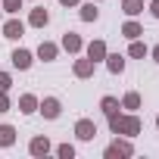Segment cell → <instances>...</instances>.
Segmentation results:
<instances>
[{"label":"cell","mask_w":159,"mask_h":159,"mask_svg":"<svg viewBox=\"0 0 159 159\" xmlns=\"http://www.w3.org/2000/svg\"><path fill=\"white\" fill-rule=\"evenodd\" d=\"M109 128H112V134L134 137V134H140V119L137 116H119V112H112L109 116Z\"/></svg>","instance_id":"obj_1"},{"label":"cell","mask_w":159,"mask_h":159,"mask_svg":"<svg viewBox=\"0 0 159 159\" xmlns=\"http://www.w3.org/2000/svg\"><path fill=\"white\" fill-rule=\"evenodd\" d=\"M75 134L81 137V140H94V134H97V122H94V119H78Z\"/></svg>","instance_id":"obj_2"},{"label":"cell","mask_w":159,"mask_h":159,"mask_svg":"<svg viewBox=\"0 0 159 159\" xmlns=\"http://www.w3.org/2000/svg\"><path fill=\"white\" fill-rule=\"evenodd\" d=\"M134 153V147L128 143V140H116V143H109L106 147V159H116V156H131Z\"/></svg>","instance_id":"obj_3"},{"label":"cell","mask_w":159,"mask_h":159,"mask_svg":"<svg viewBox=\"0 0 159 159\" xmlns=\"http://www.w3.org/2000/svg\"><path fill=\"white\" fill-rule=\"evenodd\" d=\"M3 34H7V38H13V41H19V38L25 34V25H22L19 19H10V22L3 25Z\"/></svg>","instance_id":"obj_4"},{"label":"cell","mask_w":159,"mask_h":159,"mask_svg":"<svg viewBox=\"0 0 159 159\" xmlns=\"http://www.w3.org/2000/svg\"><path fill=\"white\" fill-rule=\"evenodd\" d=\"M59 109H62V106H59V100H56V97H47V100L41 103V112H44L47 119H56V116H59Z\"/></svg>","instance_id":"obj_5"},{"label":"cell","mask_w":159,"mask_h":159,"mask_svg":"<svg viewBox=\"0 0 159 159\" xmlns=\"http://www.w3.org/2000/svg\"><path fill=\"white\" fill-rule=\"evenodd\" d=\"M28 150H31V156H47V153H50V140H47V137H34V140L28 143Z\"/></svg>","instance_id":"obj_6"},{"label":"cell","mask_w":159,"mask_h":159,"mask_svg":"<svg viewBox=\"0 0 159 159\" xmlns=\"http://www.w3.org/2000/svg\"><path fill=\"white\" fill-rule=\"evenodd\" d=\"M75 75H78V78H91V75H94V59H91V56H88V59H78V62H75Z\"/></svg>","instance_id":"obj_7"},{"label":"cell","mask_w":159,"mask_h":159,"mask_svg":"<svg viewBox=\"0 0 159 159\" xmlns=\"http://www.w3.org/2000/svg\"><path fill=\"white\" fill-rule=\"evenodd\" d=\"M88 56H91L94 62H97V59H106V44H103V41H91V44H88Z\"/></svg>","instance_id":"obj_8"},{"label":"cell","mask_w":159,"mask_h":159,"mask_svg":"<svg viewBox=\"0 0 159 159\" xmlns=\"http://www.w3.org/2000/svg\"><path fill=\"white\" fill-rule=\"evenodd\" d=\"M16 140V128L13 125H0V147H13Z\"/></svg>","instance_id":"obj_9"},{"label":"cell","mask_w":159,"mask_h":159,"mask_svg":"<svg viewBox=\"0 0 159 159\" xmlns=\"http://www.w3.org/2000/svg\"><path fill=\"white\" fill-rule=\"evenodd\" d=\"M62 47H66L69 53H78V50H81V38H78L75 31H69V34L62 38Z\"/></svg>","instance_id":"obj_10"},{"label":"cell","mask_w":159,"mask_h":159,"mask_svg":"<svg viewBox=\"0 0 159 159\" xmlns=\"http://www.w3.org/2000/svg\"><path fill=\"white\" fill-rule=\"evenodd\" d=\"M47 19H50V16H47V10H44V7H38V10H31V16H28V22H31L34 28H41V25H47Z\"/></svg>","instance_id":"obj_11"},{"label":"cell","mask_w":159,"mask_h":159,"mask_svg":"<svg viewBox=\"0 0 159 159\" xmlns=\"http://www.w3.org/2000/svg\"><path fill=\"white\" fill-rule=\"evenodd\" d=\"M13 66H16V69H28V66H31V53H28V50H16V53H13Z\"/></svg>","instance_id":"obj_12"},{"label":"cell","mask_w":159,"mask_h":159,"mask_svg":"<svg viewBox=\"0 0 159 159\" xmlns=\"http://www.w3.org/2000/svg\"><path fill=\"white\" fill-rule=\"evenodd\" d=\"M106 66H109V72H112V75H119V72L125 69V59H122L119 53H106Z\"/></svg>","instance_id":"obj_13"},{"label":"cell","mask_w":159,"mask_h":159,"mask_svg":"<svg viewBox=\"0 0 159 159\" xmlns=\"http://www.w3.org/2000/svg\"><path fill=\"white\" fill-rule=\"evenodd\" d=\"M122 34L134 41V38H140V34H143V28H140L137 22H125V25H122Z\"/></svg>","instance_id":"obj_14"},{"label":"cell","mask_w":159,"mask_h":159,"mask_svg":"<svg viewBox=\"0 0 159 159\" xmlns=\"http://www.w3.org/2000/svg\"><path fill=\"white\" fill-rule=\"evenodd\" d=\"M38 56H41V59H56V44L44 41V44L38 47Z\"/></svg>","instance_id":"obj_15"},{"label":"cell","mask_w":159,"mask_h":159,"mask_svg":"<svg viewBox=\"0 0 159 159\" xmlns=\"http://www.w3.org/2000/svg\"><path fill=\"white\" fill-rule=\"evenodd\" d=\"M19 109H22V112H34V109H38V100H34L31 94H25V97H19Z\"/></svg>","instance_id":"obj_16"},{"label":"cell","mask_w":159,"mask_h":159,"mask_svg":"<svg viewBox=\"0 0 159 159\" xmlns=\"http://www.w3.org/2000/svg\"><path fill=\"white\" fill-rule=\"evenodd\" d=\"M100 109H103L106 116H112V112H119V100H116V97H103V100H100Z\"/></svg>","instance_id":"obj_17"},{"label":"cell","mask_w":159,"mask_h":159,"mask_svg":"<svg viewBox=\"0 0 159 159\" xmlns=\"http://www.w3.org/2000/svg\"><path fill=\"white\" fill-rule=\"evenodd\" d=\"M97 16H100V13H97L94 3H84V7H81V19H84V22H97Z\"/></svg>","instance_id":"obj_18"},{"label":"cell","mask_w":159,"mask_h":159,"mask_svg":"<svg viewBox=\"0 0 159 159\" xmlns=\"http://www.w3.org/2000/svg\"><path fill=\"white\" fill-rule=\"evenodd\" d=\"M122 106H125V109H140V94H134V91H131V94H125Z\"/></svg>","instance_id":"obj_19"},{"label":"cell","mask_w":159,"mask_h":159,"mask_svg":"<svg viewBox=\"0 0 159 159\" xmlns=\"http://www.w3.org/2000/svg\"><path fill=\"white\" fill-rule=\"evenodd\" d=\"M140 10H143V0H125V13L128 16H137Z\"/></svg>","instance_id":"obj_20"},{"label":"cell","mask_w":159,"mask_h":159,"mask_svg":"<svg viewBox=\"0 0 159 159\" xmlns=\"http://www.w3.org/2000/svg\"><path fill=\"white\" fill-rule=\"evenodd\" d=\"M128 53H131V56H137V59H140V56H147V47H143V44H140V41H137V38H134V41H131V50H128Z\"/></svg>","instance_id":"obj_21"},{"label":"cell","mask_w":159,"mask_h":159,"mask_svg":"<svg viewBox=\"0 0 159 159\" xmlns=\"http://www.w3.org/2000/svg\"><path fill=\"white\" fill-rule=\"evenodd\" d=\"M3 10L7 13H19L22 10V0H3Z\"/></svg>","instance_id":"obj_22"},{"label":"cell","mask_w":159,"mask_h":159,"mask_svg":"<svg viewBox=\"0 0 159 159\" xmlns=\"http://www.w3.org/2000/svg\"><path fill=\"white\" fill-rule=\"evenodd\" d=\"M56 153H59L62 159H72V156H75V147H72V143H62V147H59Z\"/></svg>","instance_id":"obj_23"},{"label":"cell","mask_w":159,"mask_h":159,"mask_svg":"<svg viewBox=\"0 0 159 159\" xmlns=\"http://www.w3.org/2000/svg\"><path fill=\"white\" fill-rule=\"evenodd\" d=\"M10 84H13V81H10V75H7V72H0V91H10Z\"/></svg>","instance_id":"obj_24"},{"label":"cell","mask_w":159,"mask_h":159,"mask_svg":"<svg viewBox=\"0 0 159 159\" xmlns=\"http://www.w3.org/2000/svg\"><path fill=\"white\" fill-rule=\"evenodd\" d=\"M10 109V97H7V91H0V112H7Z\"/></svg>","instance_id":"obj_25"},{"label":"cell","mask_w":159,"mask_h":159,"mask_svg":"<svg viewBox=\"0 0 159 159\" xmlns=\"http://www.w3.org/2000/svg\"><path fill=\"white\" fill-rule=\"evenodd\" d=\"M150 13H153V16L159 19V0H153V7H150Z\"/></svg>","instance_id":"obj_26"},{"label":"cell","mask_w":159,"mask_h":159,"mask_svg":"<svg viewBox=\"0 0 159 159\" xmlns=\"http://www.w3.org/2000/svg\"><path fill=\"white\" fill-rule=\"evenodd\" d=\"M59 3H66V7H75V3H78V0H59Z\"/></svg>","instance_id":"obj_27"},{"label":"cell","mask_w":159,"mask_h":159,"mask_svg":"<svg viewBox=\"0 0 159 159\" xmlns=\"http://www.w3.org/2000/svg\"><path fill=\"white\" fill-rule=\"evenodd\" d=\"M153 56H156V62H159V44H156V47H153Z\"/></svg>","instance_id":"obj_28"},{"label":"cell","mask_w":159,"mask_h":159,"mask_svg":"<svg viewBox=\"0 0 159 159\" xmlns=\"http://www.w3.org/2000/svg\"><path fill=\"white\" fill-rule=\"evenodd\" d=\"M156 128H159V116H156Z\"/></svg>","instance_id":"obj_29"}]
</instances>
